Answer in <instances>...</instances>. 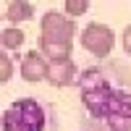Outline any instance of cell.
Here are the masks:
<instances>
[{
    "label": "cell",
    "instance_id": "cell-1",
    "mask_svg": "<svg viewBox=\"0 0 131 131\" xmlns=\"http://www.w3.org/2000/svg\"><path fill=\"white\" fill-rule=\"evenodd\" d=\"M86 113L107 131H131V89L118 84L107 71L89 68L79 81Z\"/></svg>",
    "mask_w": 131,
    "mask_h": 131
},
{
    "label": "cell",
    "instance_id": "cell-5",
    "mask_svg": "<svg viewBox=\"0 0 131 131\" xmlns=\"http://www.w3.org/2000/svg\"><path fill=\"white\" fill-rule=\"evenodd\" d=\"M45 73H47V60L39 55L37 50H29L24 58H21V79L29 81V84H39L45 81Z\"/></svg>",
    "mask_w": 131,
    "mask_h": 131
},
{
    "label": "cell",
    "instance_id": "cell-8",
    "mask_svg": "<svg viewBox=\"0 0 131 131\" xmlns=\"http://www.w3.org/2000/svg\"><path fill=\"white\" fill-rule=\"evenodd\" d=\"M24 39H26V34H24L21 26H5L3 31H0V50L3 52L18 50L21 45H24Z\"/></svg>",
    "mask_w": 131,
    "mask_h": 131
},
{
    "label": "cell",
    "instance_id": "cell-12",
    "mask_svg": "<svg viewBox=\"0 0 131 131\" xmlns=\"http://www.w3.org/2000/svg\"><path fill=\"white\" fill-rule=\"evenodd\" d=\"M0 131H3V123H0Z\"/></svg>",
    "mask_w": 131,
    "mask_h": 131
},
{
    "label": "cell",
    "instance_id": "cell-3",
    "mask_svg": "<svg viewBox=\"0 0 131 131\" xmlns=\"http://www.w3.org/2000/svg\"><path fill=\"white\" fill-rule=\"evenodd\" d=\"M73 34H76V21L60 13V10H47L39 18V39H45V42L73 45Z\"/></svg>",
    "mask_w": 131,
    "mask_h": 131
},
{
    "label": "cell",
    "instance_id": "cell-10",
    "mask_svg": "<svg viewBox=\"0 0 131 131\" xmlns=\"http://www.w3.org/2000/svg\"><path fill=\"white\" fill-rule=\"evenodd\" d=\"M13 79V60L8 58V52L0 50V84H8Z\"/></svg>",
    "mask_w": 131,
    "mask_h": 131
},
{
    "label": "cell",
    "instance_id": "cell-7",
    "mask_svg": "<svg viewBox=\"0 0 131 131\" xmlns=\"http://www.w3.org/2000/svg\"><path fill=\"white\" fill-rule=\"evenodd\" d=\"M5 18L10 21V26H18L24 21L34 18V3H26V0H10L5 5Z\"/></svg>",
    "mask_w": 131,
    "mask_h": 131
},
{
    "label": "cell",
    "instance_id": "cell-2",
    "mask_svg": "<svg viewBox=\"0 0 131 131\" xmlns=\"http://www.w3.org/2000/svg\"><path fill=\"white\" fill-rule=\"evenodd\" d=\"M3 131H55L50 121V110L42 107L37 97H18L13 100L5 113H0Z\"/></svg>",
    "mask_w": 131,
    "mask_h": 131
},
{
    "label": "cell",
    "instance_id": "cell-11",
    "mask_svg": "<svg viewBox=\"0 0 131 131\" xmlns=\"http://www.w3.org/2000/svg\"><path fill=\"white\" fill-rule=\"evenodd\" d=\"M121 45H123V50H126V55L131 58V24L123 29V34H121Z\"/></svg>",
    "mask_w": 131,
    "mask_h": 131
},
{
    "label": "cell",
    "instance_id": "cell-9",
    "mask_svg": "<svg viewBox=\"0 0 131 131\" xmlns=\"http://www.w3.org/2000/svg\"><path fill=\"white\" fill-rule=\"evenodd\" d=\"M89 10V0H66V16L76 18V16H84Z\"/></svg>",
    "mask_w": 131,
    "mask_h": 131
},
{
    "label": "cell",
    "instance_id": "cell-6",
    "mask_svg": "<svg viewBox=\"0 0 131 131\" xmlns=\"http://www.w3.org/2000/svg\"><path fill=\"white\" fill-rule=\"evenodd\" d=\"M45 79H47V84H52V86H71V84L76 81V66H73V60L47 63Z\"/></svg>",
    "mask_w": 131,
    "mask_h": 131
},
{
    "label": "cell",
    "instance_id": "cell-4",
    "mask_svg": "<svg viewBox=\"0 0 131 131\" xmlns=\"http://www.w3.org/2000/svg\"><path fill=\"white\" fill-rule=\"evenodd\" d=\"M81 47L86 52H92L94 58H107L113 52V47H115V31L107 24L92 21L81 31Z\"/></svg>",
    "mask_w": 131,
    "mask_h": 131
}]
</instances>
